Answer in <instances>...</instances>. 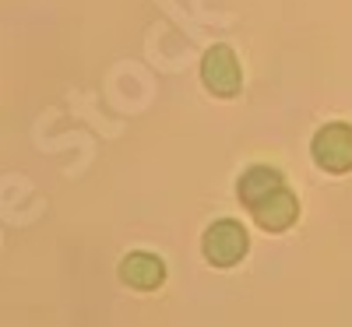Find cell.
Wrapping results in <instances>:
<instances>
[{"label": "cell", "instance_id": "obj_1", "mask_svg": "<svg viewBox=\"0 0 352 327\" xmlns=\"http://www.w3.org/2000/svg\"><path fill=\"white\" fill-rule=\"evenodd\" d=\"M236 194L264 232H285L300 215V201L275 166H250L240 176Z\"/></svg>", "mask_w": 352, "mask_h": 327}, {"label": "cell", "instance_id": "obj_2", "mask_svg": "<svg viewBox=\"0 0 352 327\" xmlns=\"http://www.w3.org/2000/svg\"><path fill=\"white\" fill-rule=\"evenodd\" d=\"M247 229L236 222V218H219L215 225L204 229L201 236V250H204V260L215 264V267H236L243 257H247Z\"/></svg>", "mask_w": 352, "mask_h": 327}, {"label": "cell", "instance_id": "obj_3", "mask_svg": "<svg viewBox=\"0 0 352 327\" xmlns=\"http://www.w3.org/2000/svg\"><path fill=\"white\" fill-rule=\"evenodd\" d=\"M201 81H204V88H208L212 95H219V99L240 95L243 71H240L236 53H232L229 46H212L208 53H204V60H201Z\"/></svg>", "mask_w": 352, "mask_h": 327}, {"label": "cell", "instance_id": "obj_4", "mask_svg": "<svg viewBox=\"0 0 352 327\" xmlns=\"http://www.w3.org/2000/svg\"><path fill=\"white\" fill-rule=\"evenodd\" d=\"M310 155L324 172H349L352 169V127L328 124L310 141Z\"/></svg>", "mask_w": 352, "mask_h": 327}, {"label": "cell", "instance_id": "obj_5", "mask_svg": "<svg viewBox=\"0 0 352 327\" xmlns=\"http://www.w3.org/2000/svg\"><path fill=\"white\" fill-rule=\"evenodd\" d=\"M120 278L138 292H155L166 282V264L148 250H138V253H127V260L120 264Z\"/></svg>", "mask_w": 352, "mask_h": 327}]
</instances>
